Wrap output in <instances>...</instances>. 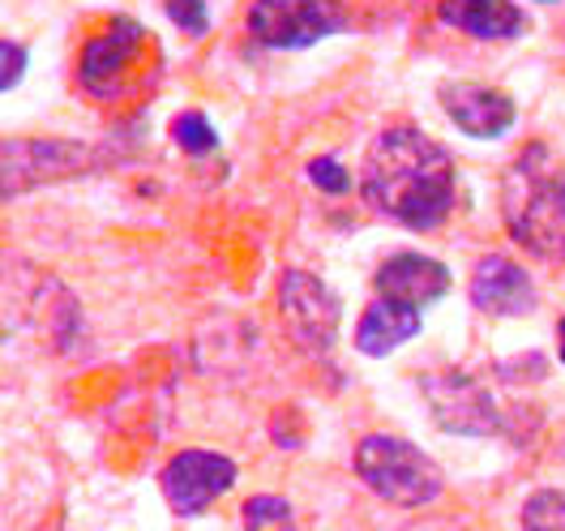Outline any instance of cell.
Here are the masks:
<instances>
[{"mask_svg":"<svg viewBox=\"0 0 565 531\" xmlns=\"http://www.w3.org/2000/svg\"><path fill=\"white\" fill-rule=\"evenodd\" d=\"M455 189L459 177L446 146H437L412 125L386 129L364 155V177H360L364 202L412 232L441 227L446 214L455 211Z\"/></svg>","mask_w":565,"mask_h":531,"instance_id":"obj_1","label":"cell"},{"mask_svg":"<svg viewBox=\"0 0 565 531\" xmlns=\"http://www.w3.org/2000/svg\"><path fill=\"white\" fill-rule=\"evenodd\" d=\"M505 219L519 245L557 262L565 257V180L544 168V155L531 150L527 163L514 168L505 184Z\"/></svg>","mask_w":565,"mask_h":531,"instance_id":"obj_2","label":"cell"},{"mask_svg":"<svg viewBox=\"0 0 565 531\" xmlns=\"http://www.w3.org/2000/svg\"><path fill=\"white\" fill-rule=\"evenodd\" d=\"M355 471L373 493L394 506H428L446 485L437 463L403 437H364L355 450Z\"/></svg>","mask_w":565,"mask_h":531,"instance_id":"obj_3","label":"cell"},{"mask_svg":"<svg viewBox=\"0 0 565 531\" xmlns=\"http://www.w3.org/2000/svg\"><path fill=\"white\" fill-rule=\"evenodd\" d=\"M146 47H150V35L146 26H138L134 18H111L99 35L86 39L82 56H77V82L90 99L99 104H111L129 91V82L138 77L141 61H146Z\"/></svg>","mask_w":565,"mask_h":531,"instance_id":"obj_4","label":"cell"},{"mask_svg":"<svg viewBox=\"0 0 565 531\" xmlns=\"http://www.w3.org/2000/svg\"><path fill=\"white\" fill-rule=\"evenodd\" d=\"M352 26V13L343 0H253L248 9V35L262 47L300 52L321 39Z\"/></svg>","mask_w":565,"mask_h":531,"instance_id":"obj_5","label":"cell"},{"mask_svg":"<svg viewBox=\"0 0 565 531\" xmlns=\"http://www.w3.org/2000/svg\"><path fill=\"white\" fill-rule=\"evenodd\" d=\"M95 168V150L65 138H0V198H18L52 180Z\"/></svg>","mask_w":565,"mask_h":531,"instance_id":"obj_6","label":"cell"},{"mask_svg":"<svg viewBox=\"0 0 565 531\" xmlns=\"http://www.w3.org/2000/svg\"><path fill=\"white\" fill-rule=\"evenodd\" d=\"M279 309L291 339L305 352H330V343L339 334V296L321 279L305 275V270H287L279 284Z\"/></svg>","mask_w":565,"mask_h":531,"instance_id":"obj_7","label":"cell"},{"mask_svg":"<svg viewBox=\"0 0 565 531\" xmlns=\"http://www.w3.org/2000/svg\"><path fill=\"white\" fill-rule=\"evenodd\" d=\"M236 485V463L214 450H180L163 467V493L177 514H202Z\"/></svg>","mask_w":565,"mask_h":531,"instance_id":"obj_8","label":"cell"},{"mask_svg":"<svg viewBox=\"0 0 565 531\" xmlns=\"http://www.w3.org/2000/svg\"><path fill=\"white\" fill-rule=\"evenodd\" d=\"M424 399L437 416V425L450 428V433H493V399L476 386L467 373H433L424 378Z\"/></svg>","mask_w":565,"mask_h":531,"instance_id":"obj_9","label":"cell"},{"mask_svg":"<svg viewBox=\"0 0 565 531\" xmlns=\"http://www.w3.org/2000/svg\"><path fill=\"white\" fill-rule=\"evenodd\" d=\"M471 305L489 318H523L535 309V287H531V275L501 257V253H489L476 262L471 270Z\"/></svg>","mask_w":565,"mask_h":531,"instance_id":"obj_10","label":"cell"},{"mask_svg":"<svg viewBox=\"0 0 565 531\" xmlns=\"http://www.w3.org/2000/svg\"><path fill=\"white\" fill-rule=\"evenodd\" d=\"M441 107L467 138H501L514 125V99L480 82H450L441 86Z\"/></svg>","mask_w":565,"mask_h":531,"instance_id":"obj_11","label":"cell"},{"mask_svg":"<svg viewBox=\"0 0 565 531\" xmlns=\"http://www.w3.org/2000/svg\"><path fill=\"white\" fill-rule=\"evenodd\" d=\"M373 284H377V296L424 309V305H433V300H441L450 291V270L437 257H424V253H394L377 270Z\"/></svg>","mask_w":565,"mask_h":531,"instance_id":"obj_12","label":"cell"},{"mask_svg":"<svg viewBox=\"0 0 565 531\" xmlns=\"http://www.w3.org/2000/svg\"><path fill=\"white\" fill-rule=\"evenodd\" d=\"M420 309L416 305H403V300H390V296H377L364 314H360V326H355V348L364 355H390L394 348H403L407 339L420 334Z\"/></svg>","mask_w":565,"mask_h":531,"instance_id":"obj_13","label":"cell"},{"mask_svg":"<svg viewBox=\"0 0 565 531\" xmlns=\"http://www.w3.org/2000/svg\"><path fill=\"white\" fill-rule=\"evenodd\" d=\"M441 22L471 39H514L527 31L514 0H441Z\"/></svg>","mask_w":565,"mask_h":531,"instance_id":"obj_14","label":"cell"},{"mask_svg":"<svg viewBox=\"0 0 565 531\" xmlns=\"http://www.w3.org/2000/svg\"><path fill=\"white\" fill-rule=\"evenodd\" d=\"M245 531H296V514L282 497L257 493L245 501Z\"/></svg>","mask_w":565,"mask_h":531,"instance_id":"obj_15","label":"cell"},{"mask_svg":"<svg viewBox=\"0 0 565 531\" xmlns=\"http://www.w3.org/2000/svg\"><path fill=\"white\" fill-rule=\"evenodd\" d=\"M523 531H565V493L544 489L523 506Z\"/></svg>","mask_w":565,"mask_h":531,"instance_id":"obj_16","label":"cell"},{"mask_svg":"<svg viewBox=\"0 0 565 531\" xmlns=\"http://www.w3.org/2000/svg\"><path fill=\"white\" fill-rule=\"evenodd\" d=\"M172 138L189 155H211L214 146H218V134L206 125V116H198V111H184V116L172 120Z\"/></svg>","mask_w":565,"mask_h":531,"instance_id":"obj_17","label":"cell"},{"mask_svg":"<svg viewBox=\"0 0 565 531\" xmlns=\"http://www.w3.org/2000/svg\"><path fill=\"white\" fill-rule=\"evenodd\" d=\"M163 4H168V18L177 22L184 35H206V26H211L206 0H163Z\"/></svg>","mask_w":565,"mask_h":531,"instance_id":"obj_18","label":"cell"},{"mask_svg":"<svg viewBox=\"0 0 565 531\" xmlns=\"http://www.w3.org/2000/svg\"><path fill=\"white\" fill-rule=\"evenodd\" d=\"M309 180L326 189V193H348L352 189V177H348V168L334 159V155H318L313 163H309Z\"/></svg>","mask_w":565,"mask_h":531,"instance_id":"obj_19","label":"cell"},{"mask_svg":"<svg viewBox=\"0 0 565 531\" xmlns=\"http://www.w3.org/2000/svg\"><path fill=\"white\" fill-rule=\"evenodd\" d=\"M26 65H31L26 47H22V43H13V39H0V95H4V91H13V86L26 77Z\"/></svg>","mask_w":565,"mask_h":531,"instance_id":"obj_20","label":"cell"},{"mask_svg":"<svg viewBox=\"0 0 565 531\" xmlns=\"http://www.w3.org/2000/svg\"><path fill=\"white\" fill-rule=\"evenodd\" d=\"M557 339H562V364H565V321L557 326Z\"/></svg>","mask_w":565,"mask_h":531,"instance_id":"obj_21","label":"cell"},{"mask_svg":"<svg viewBox=\"0 0 565 531\" xmlns=\"http://www.w3.org/2000/svg\"><path fill=\"white\" fill-rule=\"evenodd\" d=\"M540 4H553V0H540Z\"/></svg>","mask_w":565,"mask_h":531,"instance_id":"obj_22","label":"cell"}]
</instances>
